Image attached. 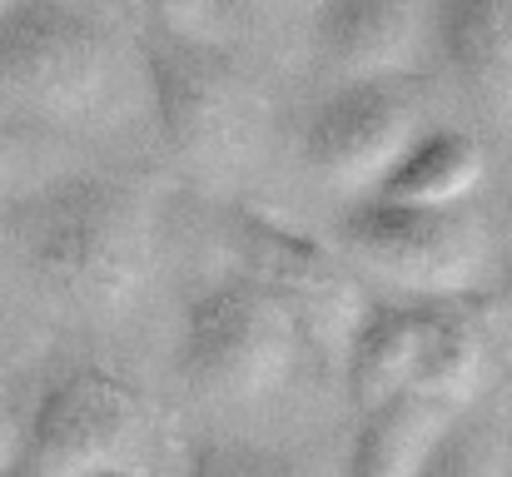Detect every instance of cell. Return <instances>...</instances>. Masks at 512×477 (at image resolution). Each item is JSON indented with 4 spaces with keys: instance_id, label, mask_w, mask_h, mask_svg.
<instances>
[{
    "instance_id": "obj_5",
    "label": "cell",
    "mask_w": 512,
    "mask_h": 477,
    "mask_svg": "<svg viewBox=\"0 0 512 477\" xmlns=\"http://www.w3.org/2000/svg\"><path fill=\"white\" fill-rule=\"evenodd\" d=\"M294 348L299 328L289 314L254 279L239 274L204 289L184 309L174 363L184 383L209 398H264L289 378Z\"/></svg>"
},
{
    "instance_id": "obj_8",
    "label": "cell",
    "mask_w": 512,
    "mask_h": 477,
    "mask_svg": "<svg viewBox=\"0 0 512 477\" xmlns=\"http://www.w3.org/2000/svg\"><path fill=\"white\" fill-rule=\"evenodd\" d=\"M433 130L428 95L408 75L343 80L304 125V164L343 194H373L408 145Z\"/></svg>"
},
{
    "instance_id": "obj_20",
    "label": "cell",
    "mask_w": 512,
    "mask_h": 477,
    "mask_svg": "<svg viewBox=\"0 0 512 477\" xmlns=\"http://www.w3.org/2000/svg\"><path fill=\"white\" fill-rule=\"evenodd\" d=\"M224 5H239V10H259L264 15V10H279L284 0H224Z\"/></svg>"
},
{
    "instance_id": "obj_6",
    "label": "cell",
    "mask_w": 512,
    "mask_h": 477,
    "mask_svg": "<svg viewBox=\"0 0 512 477\" xmlns=\"http://www.w3.org/2000/svg\"><path fill=\"white\" fill-rule=\"evenodd\" d=\"M150 443L155 418L140 393L105 368H75L45 388L30 418L25 468L35 477L145 473Z\"/></svg>"
},
{
    "instance_id": "obj_15",
    "label": "cell",
    "mask_w": 512,
    "mask_h": 477,
    "mask_svg": "<svg viewBox=\"0 0 512 477\" xmlns=\"http://www.w3.org/2000/svg\"><path fill=\"white\" fill-rule=\"evenodd\" d=\"M418 477H503V468H498V453H493L488 433L453 418V428L438 438V448L428 453Z\"/></svg>"
},
{
    "instance_id": "obj_14",
    "label": "cell",
    "mask_w": 512,
    "mask_h": 477,
    "mask_svg": "<svg viewBox=\"0 0 512 477\" xmlns=\"http://www.w3.org/2000/svg\"><path fill=\"white\" fill-rule=\"evenodd\" d=\"M483 363H488L483 323L463 309V299H423V338L408 393L468 408L483 383Z\"/></svg>"
},
{
    "instance_id": "obj_9",
    "label": "cell",
    "mask_w": 512,
    "mask_h": 477,
    "mask_svg": "<svg viewBox=\"0 0 512 477\" xmlns=\"http://www.w3.org/2000/svg\"><path fill=\"white\" fill-rule=\"evenodd\" d=\"M314 45L343 80L403 75L418 45V0H319Z\"/></svg>"
},
{
    "instance_id": "obj_19",
    "label": "cell",
    "mask_w": 512,
    "mask_h": 477,
    "mask_svg": "<svg viewBox=\"0 0 512 477\" xmlns=\"http://www.w3.org/2000/svg\"><path fill=\"white\" fill-rule=\"evenodd\" d=\"M498 304L512 314V244L503 249V259H498Z\"/></svg>"
},
{
    "instance_id": "obj_22",
    "label": "cell",
    "mask_w": 512,
    "mask_h": 477,
    "mask_svg": "<svg viewBox=\"0 0 512 477\" xmlns=\"http://www.w3.org/2000/svg\"><path fill=\"white\" fill-rule=\"evenodd\" d=\"M503 477H512V473H503Z\"/></svg>"
},
{
    "instance_id": "obj_10",
    "label": "cell",
    "mask_w": 512,
    "mask_h": 477,
    "mask_svg": "<svg viewBox=\"0 0 512 477\" xmlns=\"http://www.w3.org/2000/svg\"><path fill=\"white\" fill-rule=\"evenodd\" d=\"M453 418L458 408L423 393H398L378 408H363V423L348 448V477H418Z\"/></svg>"
},
{
    "instance_id": "obj_4",
    "label": "cell",
    "mask_w": 512,
    "mask_h": 477,
    "mask_svg": "<svg viewBox=\"0 0 512 477\" xmlns=\"http://www.w3.org/2000/svg\"><path fill=\"white\" fill-rule=\"evenodd\" d=\"M0 85L60 120L95 115L120 85V35L85 0H0Z\"/></svg>"
},
{
    "instance_id": "obj_12",
    "label": "cell",
    "mask_w": 512,
    "mask_h": 477,
    "mask_svg": "<svg viewBox=\"0 0 512 477\" xmlns=\"http://www.w3.org/2000/svg\"><path fill=\"white\" fill-rule=\"evenodd\" d=\"M418 338H423V299L383 304L358 318L343 348V373H348V393L358 408H378L413 388Z\"/></svg>"
},
{
    "instance_id": "obj_18",
    "label": "cell",
    "mask_w": 512,
    "mask_h": 477,
    "mask_svg": "<svg viewBox=\"0 0 512 477\" xmlns=\"http://www.w3.org/2000/svg\"><path fill=\"white\" fill-rule=\"evenodd\" d=\"M15 473V418H10V403L0 393V477Z\"/></svg>"
},
{
    "instance_id": "obj_21",
    "label": "cell",
    "mask_w": 512,
    "mask_h": 477,
    "mask_svg": "<svg viewBox=\"0 0 512 477\" xmlns=\"http://www.w3.org/2000/svg\"><path fill=\"white\" fill-rule=\"evenodd\" d=\"M85 477H145V473H85Z\"/></svg>"
},
{
    "instance_id": "obj_7",
    "label": "cell",
    "mask_w": 512,
    "mask_h": 477,
    "mask_svg": "<svg viewBox=\"0 0 512 477\" xmlns=\"http://www.w3.org/2000/svg\"><path fill=\"white\" fill-rule=\"evenodd\" d=\"M234 249L244 259V279H254L289 314L299 343H314L324 358H343L368 304L339 249L259 209H234Z\"/></svg>"
},
{
    "instance_id": "obj_17",
    "label": "cell",
    "mask_w": 512,
    "mask_h": 477,
    "mask_svg": "<svg viewBox=\"0 0 512 477\" xmlns=\"http://www.w3.org/2000/svg\"><path fill=\"white\" fill-rule=\"evenodd\" d=\"M145 5L160 15V25L174 30V35H199L214 20V10H219V0H145Z\"/></svg>"
},
{
    "instance_id": "obj_11",
    "label": "cell",
    "mask_w": 512,
    "mask_h": 477,
    "mask_svg": "<svg viewBox=\"0 0 512 477\" xmlns=\"http://www.w3.org/2000/svg\"><path fill=\"white\" fill-rule=\"evenodd\" d=\"M438 50L478 100L512 110V0H438Z\"/></svg>"
},
{
    "instance_id": "obj_1",
    "label": "cell",
    "mask_w": 512,
    "mask_h": 477,
    "mask_svg": "<svg viewBox=\"0 0 512 477\" xmlns=\"http://www.w3.org/2000/svg\"><path fill=\"white\" fill-rule=\"evenodd\" d=\"M0 244L55 299L85 314H120L150 279L155 219L130 179L60 174L5 204Z\"/></svg>"
},
{
    "instance_id": "obj_2",
    "label": "cell",
    "mask_w": 512,
    "mask_h": 477,
    "mask_svg": "<svg viewBox=\"0 0 512 477\" xmlns=\"http://www.w3.org/2000/svg\"><path fill=\"white\" fill-rule=\"evenodd\" d=\"M160 130L204 179L239 174L264 135V95L249 70L204 35L165 30L145 50Z\"/></svg>"
},
{
    "instance_id": "obj_13",
    "label": "cell",
    "mask_w": 512,
    "mask_h": 477,
    "mask_svg": "<svg viewBox=\"0 0 512 477\" xmlns=\"http://www.w3.org/2000/svg\"><path fill=\"white\" fill-rule=\"evenodd\" d=\"M483 145L468 135V130H448V125H433L423 130L408 155L388 169V179L373 189L378 199H393V204H423V209H453V204H468L473 189L483 184Z\"/></svg>"
},
{
    "instance_id": "obj_16",
    "label": "cell",
    "mask_w": 512,
    "mask_h": 477,
    "mask_svg": "<svg viewBox=\"0 0 512 477\" xmlns=\"http://www.w3.org/2000/svg\"><path fill=\"white\" fill-rule=\"evenodd\" d=\"M184 477H294L279 458L254 448H199Z\"/></svg>"
},
{
    "instance_id": "obj_3",
    "label": "cell",
    "mask_w": 512,
    "mask_h": 477,
    "mask_svg": "<svg viewBox=\"0 0 512 477\" xmlns=\"http://www.w3.org/2000/svg\"><path fill=\"white\" fill-rule=\"evenodd\" d=\"M334 249L353 269L398 284L408 299H463L493 269V239L468 204L423 209L363 194L339 214Z\"/></svg>"
}]
</instances>
